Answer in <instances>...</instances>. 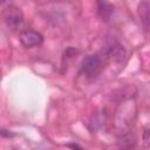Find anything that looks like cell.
Masks as SVG:
<instances>
[{
    "mask_svg": "<svg viewBox=\"0 0 150 150\" xmlns=\"http://www.w3.org/2000/svg\"><path fill=\"white\" fill-rule=\"evenodd\" d=\"M125 49L124 47L116 40H110L105 43V46L100 52V56L103 62H122L125 59Z\"/></svg>",
    "mask_w": 150,
    "mask_h": 150,
    "instance_id": "obj_1",
    "label": "cell"
},
{
    "mask_svg": "<svg viewBox=\"0 0 150 150\" xmlns=\"http://www.w3.org/2000/svg\"><path fill=\"white\" fill-rule=\"evenodd\" d=\"M103 68V60L100 56V54H91L87 55L80 67V71L82 75H84L88 79H95L97 77Z\"/></svg>",
    "mask_w": 150,
    "mask_h": 150,
    "instance_id": "obj_2",
    "label": "cell"
},
{
    "mask_svg": "<svg viewBox=\"0 0 150 150\" xmlns=\"http://www.w3.org/2000/svg\"><path fill=\"white\" fill-rule=\"evenodd\" d=\"M4 20H5L6 26L9 29L16 30L23 23V14L20 8L15 6H7V9L5 11Z\"/></svg>",
    "mask_w": 150,
    "mask_h": 150,
    "instance_id": "obj_3",
    "label": "cell"
},
{
    "mask_svg": "<svg viewBox=\"0 0 150 150\" xmlns=\"http://www.w3.org/2000/svg\"><path fill=\"white\" fill-rule=\"evenodd\" d=\"M19 40L21 42V45L26 48H32L35 46H40L43 42V36L32 29H25L20 33L19 35Z\"/></svg>",
    "mask_w": 150,
    "mask_h": 150,
    "instance_id": "obj_4",
    "label": "cell"
},
{
    "mask_svg": "<svg viewBox=\"0 0 150 150\" xmlns=\"http://www.w3.org/2000/svg\"><path fill=\"white\" fill-rule=\"evenodd\" d=\"M137 15L144 30L150 33V0H142L138 4Z\"/></svg>",
    "mask_w": 150,
    "mask_h": 150,
    "instance_id": "obj_5",
    "label": "cell"
},
{
    "mask_svg": "<svg viewBox=\"0 0 150 150\" xmlns=\"http://www.w3.org/2000/svg\"><path fill=\"white\" fill-rule=\"evenodd\" d=\"M97 2V13L102 21L108 22L114 14V6L108 0H96Z\"/></svg>",
    "mask_w": 150,
    "mask_h": 150,
    "instance_id": "obj_6",
    "label": "cell"
},
{
    "mask_svg": "<svg viewBox=\"0 0 150 150\" xmlns=\"http://www.w3.org/2000/svg\"><path fill=\"white\" fill-rule=\"evenodd\" d=\"M136 143V138L132 134L124 131L122 132V135L118 137V144L123 148H129V146H134V144Z\"/></svg>",
    "mask_w": 150,
    "mask_h": 150,
    "instance_id": "obj_7",
    "label": "cell"
},
{
    "mask_svg": "<svg viewBox=\"0 0 150 150\" xmlns=\"http://www.w3.org/2000/svg\"><path fill=\"white\" fill-rule=\"evenodd\" d=\"M142 142H143V146L144 148H149L150 146V124L145 125V128L143 130Z\"/></svg>",
    "mask_w": 150,
    "mask_h": 150,
    "instance_id": "obj_8",
    "label": "cell"
},
{
    "mask_svg": "<svg viewBox=\"0 0 150 150\" xmlns=\"http://www.w3.org/2000/svg\"><path fill=\"white\" fill-rule=\"evenodd\" d=\"M13 0H1V5L2 6H11V2Z\"/></svg>",
    "mask_w": 150,
    "mask_h": 150,
    "instance_id": "obj_9",
    "label": "cell"
},
{
    "mask_svg": "<svg viewBox=\"0 0 150 150\" xmlns=\"http://www.w3.org/2000/svg\"><path fill=\"white\" fill-rule=\"evenodd\" d=\"M67 146H69V148H76V149H81V146L80 145H77V144H75V143H69V144H67Z\"/></svg>",
    "mask_w": 150,
    "mask_h": 150,
    "instance_id": "obj_10",
    "label": "cell"
},
{
    "mask_svg": "<svg viewBox=\"0 0 150 150\" xmlns=\"http://www.w3.org/2000/svg\"><path fill=\"white\" fill-rule=\"evenodd\" d=\"M35 1H36V2H40V0H35ZM46 1H54V0H43L42 2H46Z\"/></svg>",
    "mask_w": 150,
    "mask_h": 150,
    "instance_id": "obj_11",
    "label": "cell"
}]
</instances>
